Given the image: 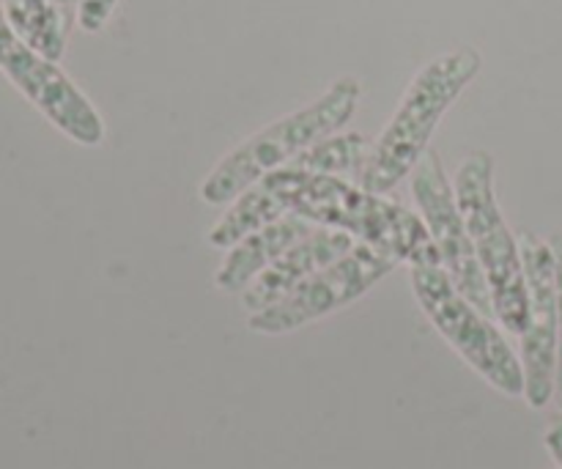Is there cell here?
I'll return each instance as SVG.
<instances>
[{
	"instance_id": "1",
	"label": "cell",
	"mask_w": 562,
	"mask_h": 469,
	"mask_svg": "<svg viewBox=\"0 0 562 469\" xmlns=\"http://www.w3.org/2000/svg\"><path fill=\"white\" fill-rule=\"evenodd\" d=\"M278 192L289 214L318 223L322 228H338L393 256L409 267H442L437 245L417 212L387 201L379 192L340 179V176H316L307 170L283 165L261 176Z\"/></svg>"
},
{
	"instance_id": "2",
	"label": "cell",
	"mask_w": 562,
	"mask_h": 469,
	"mask_svg": "<svg viewBox=\"0 0 562 469\" xmlns=\"http://www.w3.org/2000/svg\"><path fill=\"white\" fill-rule=\"evenodd\" d=\"M481 69L483 58L475 47L450 49L423 66L401 97L393 119L368 152L366 165L357 174V185L384 196L409 179L423 154L428 152V143L442 124L445 113L459 102Z\"/></svg>"
},
{
	"instance_id": "3",
	"label": "cell",
	"mask_w": 562,
	"mask_h": 469,
	"mask_svg": "<svg viewBox=\"0 0 562 469\" xmlns=\"http://www.w3.org/2000/svg\"><path fill=\"white\" fill-rule=\"evenodd\" d=\"M360 80L357 77H340L316 102L263 126L261 132L231 148L209 170L206 179L201 181V190H198L201 201L206 206H225L234 198H239L247 187L256 185L261 176L283 168L285 163L300 157L313 143L340 132L355 119L357 108H360Z\"/></svg>"
},
{
	"instance_id": "4",
	"label": "cell",
	"mask_w": 562,
	"mask_h": 469,
	"mask_svg": "<svg viewBox=\"0 0 562 469\" xmlns=\"http://www.w3.org/2000/svg\"><path fill=\"white\" fill-rule=\"evenodd\" d=\"M453 190L492 291L494 316L510 335H525L530 319L525 258H521L519 236L510 234L494 196L492 154H470L456 174Z\"/></svg>"
},
{
	"instance_id": "5",
	"label": "cell",
	"mask_w": 562,
	"mask_h": 469,
	"mask_svg": "<svg viewBox=\"0 0 562 469\" xmlns=\"http://www.w3.org/2000/svg\"><path fill=\"white\" fill-rule=\"evenodd\" d=\"M409 283L428 322L461 360L508 399H525V366L503 330L477 311L442 267H409Z\"/></svg>"
},
{
	"instance_id": "6",
	"label": "cell",
	"mask_w": 562,
	"mask_h": 469,
	"mask_svg": "<svg viewBox=\"0 0 562 469\" xmlns=\"http://www.w3.org/2000/svg\"><path fill=\"white\" fill-rule=\"evenodd\" d=\"M0 71L69 141L88 148L104 141V121L91 99L53 58L31 47L14 31L3 5H0Z\"/></svg>"
},
{
	"instance_id": "7",
	"label": "cell",
	"mask_w": 562,
	"mask_h": 469,
	"mask_svg": "<svg viewBox=\"0 0 562 469\" xmlns=\"http://www.w3.org/2000/svg\"><path fill=\"white\" fill-rule=\"evenodd\" d=\"M398 267L393 256L376 250L371 245H355L346 256L311 275L302 286H296L289 297L274 302L267 311L250 313L247 327L258 335H289L329 313L349 308L360 297H366L379 280L387 278Z\"/></svg>"
},
{
	"instance_id": "8",
	"label": "cell",
	"mask_w": 562,
	"mask_h": 469,
	"mask_svg": "<svg viewBox=\"0 0 562 469\" xmlns=\"http://www.w3.org/2000/svg\"><path fill=\"white\" fill-rule=\"evenodd\" d=\"M412 198H415L417 214L426 223L434 245H437L442 269L450 275L456 289L472 302L488 319L494 316L492 291H488L486 275H483L481 258H477L472 236L461 217L459 201H456L453 181L445 174V165L434 148L423 154L417 168L409 176Z\"/></svg>"
},
{
	"instance_id": "9",
	"label": "cell",
	"mask_w": 562,
	"mask_h": 469,
	"mask_svg": "<svg viewBox=\"0 0 562 469\" xmlns=\"http://www.w3.org/2000/svg\"><path fill=\"white\" fill-rule=\"evenodd\" d=\"M525 258L527 305L530 319L521 335V366H525V401L532 410H543L554 399L558 373V278L549 242L532 231L519 234Z\"/></svg>"
},
{
	"instance_id": "10",
	"label": "cell",
	"mask_w": 562,
	"mask_h": 469,
	"mask_svg": "<svg viewBox=\"0 0 562 469\" xmlns=\"http://www.w3.org/2000/svg\"><path fill=\"white\" fill-rule=\"evenodd\" d=\"M355 236L338 228H313L305 239L283 253L263 275H258L245 291H241V305L250 313L267 311L274 302L289 297L296 286L305 283L311 275L322 272L333 261L355 247Z\"/></svg>"
},
{
	"instance_id": "11",
	"label": "cell",
	"mask_w": 562,
	"mask_h": 469,
	"mask_svg": "<svg viewBox=\"0 0 562 469\" xmlns=\"http://www.w3.org/2000/svg\"><path fill=\"white\" fill-rule=\"evenodd\" d=\"M311 231L313 223L300 217V214H285V217L252 231V234L245 236L239 245L225 250L228 256H225L223 267H220L217 278H214V286H217L223 294H239V291H245L258 275L267 272L289 247H294L296 242L305 239Z\"/></svg>"
},
{
	"instance_id": "12",
	"label": "cell",
	"mask_w": 562,
	"mask_h": 469,
	"mask_svg": "<svg viewBox=\"0 0 562 469\" xmlns=\"http://www.w3.org/2000/svg\"><path fill=\"white\" fill-rule=\"evenodd\" d=\"M5 16L31 47L58 60L66 49L80 0H5Z\"/></svg>"
},
{
	"instance_id": "13",
	"label": "cell",
	"mask_w": 562,
	"mask_h": 469,
	"mask_svg": "<svg viewBox=\"0 0 562 469\" xmlns=\"http://www.w3.org/2000/svg\"><path fill=\"white\" fill-rule=\"evenodd\" d=\"M368 152H371V143H368L362 132H335V135L313 143L311 148H305L300 157H294L285 165H294V168H302L316 176H340L349 174V170L360 174L368 159Z\"/></svg>"
},
{
	"instance_id": "14",
	"label": "cell",
	"mask_w": 562,
	"mask_h": 469,
	"mask_svg": "<svg viewBox=\"0 0 562 469\" xmlns=\"http://www.w3.org/2000/svg\"><path fill=\"white\" fill-rule=\"evenodd\" d=\"M554 256V278H558V373H554V401L562 410V231L549 239Z\"/></svg>"
},
{
	"instance_id": "15",
	"label": "cell",
	"mask_w": 562,
	"mask_h": 469,
	"mask_svg": "<svg viewBox=\"0 0 562 469\" xmlns=\"http://www.w3.org/2000/svg\"><path fill=\"white\" fill-rule=\"evenodd\" d=\"M119 0H80V9H77V22H80L82 31L99 33L113 16Z\"/></svg>"
},
{
	"instance_id": "16",
	"label": "cell",
	"mask_w": 562,
	"mask_h": 469,
	"mask_svg": "<svg viewBox=\"0 0 562 469\" xmlns=\"http://www.w3.org/2000/svg\"><path fill=\"white\" fill-rule=\"evenodd\" d=\"M543 443H547V450L552 454V459L558 461V467L562 469V417L552 421V426L547 428V437H543Z\"/></svg>"
}]
</instances>
